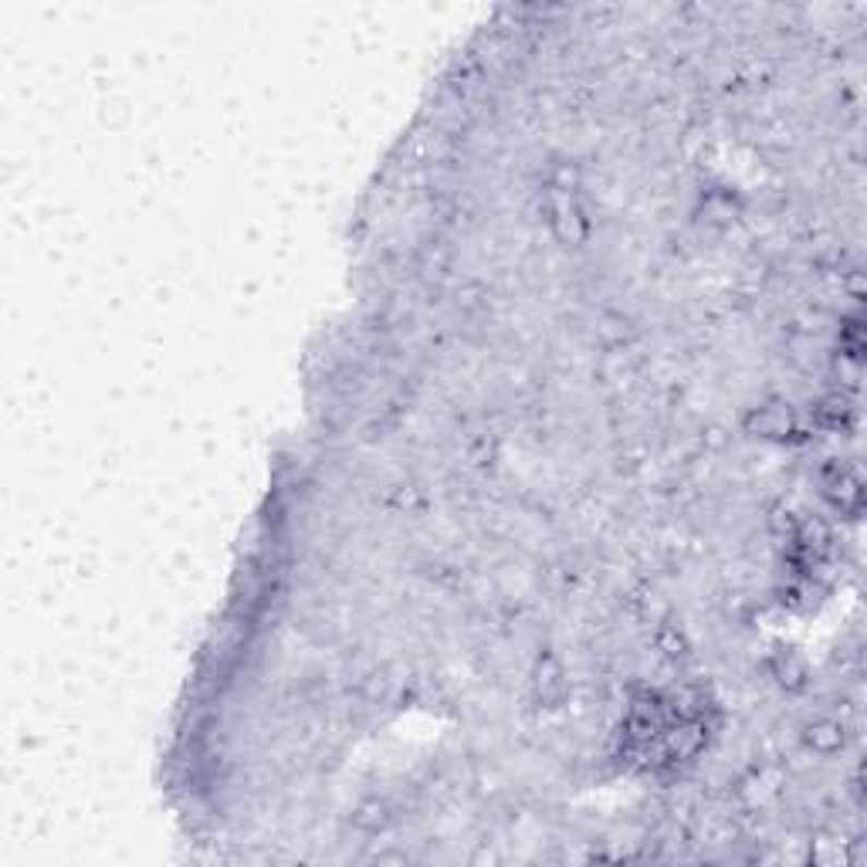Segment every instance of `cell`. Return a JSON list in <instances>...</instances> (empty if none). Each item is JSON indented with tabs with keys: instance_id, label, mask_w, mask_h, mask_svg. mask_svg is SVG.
I'll return each instance as SVG.
<instances>
[{
	"instance_id": "cell-1",
	"label": "cell",
	"mask_w": 867,
	"mask_h": 867,
	"mask_svg": "<svg viewBox=\"0 0 867 867\" xmlns=\"http://www.w3.org/2000/svg\"><path fill=\"white\" fill-rule=\"evenodd\" d=\"M545 214H550V228L566 248H583L590 241V214L573 186H550V197H545Z\"/></svg>"
},
{
	"instance_id": "cell-4",
	"label": "cell",
	"mask_w": 867,
	"mask_h": 867,
	"mask_svg": "<svg viewBox=\"0 0 867 867\" xmlns=\"http://www.w3.org/2000/svg\"><path fill=\"white\" fill-rule=\"evenodd\" d=\"M823 492L827 498L838 505L841 511H857L860 502H864V489H860V478L841 465H830L823 471Z\"/></svg>"
},
{
	"instance_id": "cell-2",
	"label": "cell",
	"mask_w": 867,
	"mask_h": 867,
	"mask_svg": "<svg viewBox=\"0 0 867 867\" xmlns=\"http://www.w3.org/2000/svg\"><path fill=\"white\" fill-rule=\"evenodd\" d=\"M746 431L762 437V441L786 444V441H793L799 434V424H796V413H793V407L786 400H766V404L749 410Z\"/></svg>"
},
{
	"instance_id": "cell-5",
	"label": "cell",
	"mask_w": 867,
	"mask_h": 867,
	"mask_svg": "<svg viewBox=\"0 0 867 867\" xmlns=\"http://www.w3.org/2000/svg\"><path fill=\"white\" fill-rule=\"evenodd\" d=\"M803 743H807V749L817 752V756H833L844 746V728H841V722H833V719H817V722H810L807 728H803Z\"/></svg>"
},
{
	"instance_id": "cell-3",
	"label": "cell",
	"mask_w": 867,
	"mask_h": 867,
	"mask_svg": "<svg viewBox=\"0 0 867 867\" xmlns=\"http://www.w3.org/2000/svg\"><path fill=\"white\" fill-rule=\"evenodd\" d=\"M532 695L542 709H559L566 698V671L563 661L556 654H539L535 667H532Z\"/></svg>"
},
{
	"instance_id": "cell-6",
	"label": "cell",
	"mask_w": 867,
	"mask_h": 867,
	"mask_svg": "<svg viewBox=\"0 0 867 867\" xmlns=\"http://www.w3.org/2000/svg\"><path fill=\"white\" fill-rule=\"evenodd\" d=\"M769 674L786 688H799L803 682H807V664H803V658L796 651L780 648L773 658H769Z\"/></svg>"
}]
</instances>
